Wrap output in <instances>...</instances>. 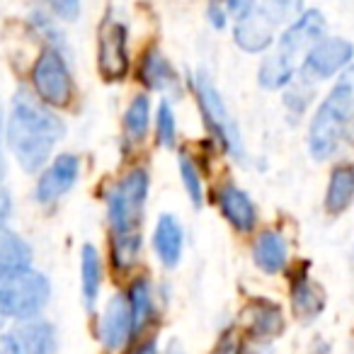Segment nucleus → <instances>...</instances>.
<instances>
[{"instance_id": "nucleus-1", "label": "nucleus", "mask_w": 354, "mask_h": 354, "mask_svg": "<svg viewBox=\"0 0 354 354\" xmlns=\"http://www.w3.org/2000/svg\"><path fill=\"white\" fill-rule=\"evenodd\" d=\"M66 127L49 104L37 95L20 90L12 102V114L8 122V141L22 170L37 172L46 160L56 143L64 138Z\"/></svg>"}, {"instance_id": "nucleus-2", "label": "nucleus", "mask_w": 354, "mask_h": 354, "mask_svg": "<svg viewBox=\"0 0 354 354\" xmlns=\"http://www.w3.org/2000/svg\"><path fill=\"white\" fill-rule=\"evenodd\" d=\"M148 194V172L143 167L127 175L109 189L107 216L112 226V260L117 270H129L141 255V223Z\"/></svg>"}, {"instance_id": "nucleus-3", "label": "nucleus", "mask_w": 354, "mask_h": 354, "mask_svg": "<svg viewBox=\"0 0 354 354\" xmlns=\"http://www.w3.org/2000/svg\"><path fill=\"white\" fill-rule=\"evenodd\" d=\"M354 117V85L349 80L337 83L320 102L308 129V151L315 160H325L337 151L349 122Z\"/></svg>"}, {"instance_id": "nucleus-4", "label": "nucleus", "mask_w": 354, "mask_h": 354, "mask_svg": "<svg viewBox=\"0 0 354 354\" xmlns=\"http://www.w3.org/2000/svg\"><path fill=\"white\" fill-rule=\"evenodd\" d=\"M49 279L30 267H0V318L30 320L46 306Z\"/></svg>"}, {"instance_id": "nucleus-5", "label": "nucleus", "mask_w": 354, "mask_h": 354, "mask_svg": "<svg viewBox=\"0 0 354 354\" xmlns=\"http://www.w3.org/2000/svg\"><path fill=\"white\" fill-rule=\"evenodd\" d=\"M32 85L37 97L49 107H66L73 100V78L59 49L49 46L41 51L32 68Z\"/></svg>"}, {"instance_id": "nucleus-6", "label": "nucleus", "mask_w": 354, "mask_h": 354, "mask_svg": "<svg viewBox=\"0 0 354 354\" xmlns=\"http://www.w3.org/2000/svg\"><path fill=\"white\" fill-rule=\"evenodd\" d=\"M194 90H197L199 107H202V114H204V119H207L209 131L218 138V143H221L231 156H236L238 160H241L243 158L241 133H238L236 122H233L231 114H228L218 90L214 88V83L207 78L204 71H199V73L194 75Z\"/></svg>"}, {"instance_id": "nucleus-7", "label": "nucleus", "mask_w": 354, "mask_h": 354, "mask_svg": "<svg viewBox=\"0 0 354 354\" xmlns=\"http://www.w3.org/2000/svg\"><path fill=\"white\" fill-rule=\"evenodd\" d=\"M354 59V46L352 41L339 39H320L308 54L304 56V66H301V75L313 83L328 80L333 75H337L339 71H344Z\"/></svg>"}, {"instance_id": "nucleus-8", "label": "nucleus", "mask_w": 354, "mask_h": 354, "mask_svg": "<svg viewBox=\"0 0 354 354\" xmlns=\"http://www.w3.org/2000/svg\"><path fill=\"white\" fill-rule=\"evenodd\" d=\"M97 66L100 73L109 83H119L129 73V54H127V25L117 20H107L100 27L97 41Z\"/></svg>"}, {"instance_id": "nucleus-9", "label": "nucleus", "mask_w": 354, "mask_h": 354, "mask_svg": "<svg viewBox=\"0 0 354 354\" xmlns=\"http://www.w3.org/2000/svg\"><path fill=\"white\" fill-rule=\"evenodd\" d=\"M325 35V17L320 10H306L286 27V32L279 39V51L284 59L294 61L299 66V59L306 56Z\"/></svg>"}, {"instance_id": "nucleus-10", "label": "nucleus", "mask_w": 354, "mask_h": 354, "mask_svg": "<svg viewBox=\"0 0 354 354\" xmlns=\"http://www.w3.org/2000/svg\"><path fill=\"white\" fill-rule=\"evenodd\" d=\"M80 172V160L71 153L59 156L44 172H41L39 183H37V202L51 204L61 199L71 187L75 185Z\"/></svg>"}, {"instance_id": "nucleus-11", "label": "nucleus", "mask_w": 354, "mask_h": 354, "mask_svg": "<svg viewBox=\"0 0 354 354\" xmlns=\"http://www.w3.org/2000/svg\"><path fill=\"white\" fill-rule=\"evenodd\" d=\"M10 354H56V333L46 320H22L8 333Z\"/></svg>"}, {"instance_id": "nucleus-12", "label": "nucleus", "mask_w": 354, "mask_h": 354, "mask_svg": "<svg viewBox=\"0 0 354 354\" xmlns=\"http://www.w3.org/2000/svg\"><path fill=\"white\" fill-rule=\"evenodd\" d=\"M131 335H133V320H131L129 301L124 296H114V299H109L107 310L102 315V323H100L102 344L109 352H117V349H122L131 339Z\"/></svg>"}, {"instance_id": "nucleus-13", "label": "nucleus", "mask_w": 354, "mask_h": 354, "mask_svg": "<svg viewBox=\"0 0 354 354\" xmlns=\"http://www.w3.org/2000/svg\"><path fill=\"white\" fill-rule=\"evenodd\" d=\"M233 39L248 54H260L274 44V25L260 10H252L238 17L236 27H233Z\"/></svg>"}, {"instance_id": "nucleus-14", "label": "nucleus", "mask_w": 354, "mask_h": 354, "mask_svg": "<svg viewBox=\"0 0 354 354\" xmlns=\"http://www.w3.org/2000/svg\"><path fill=\"white\" fill-rule=\"evenodd\" d=\"M218 207H221V214L228 223H231L236 231L241 233H250L257 223V209L252 204V199L243 192L236 185H226L218 192Z\"/></svg>"}, {"instance_id": "nucleus-15", "label": "nucleus", "mask_w": 354, "mask_h": 354, "mask_svg": "<svg viewBox=\"0 0 354 354\" xmlns=\"http://www.w3.org/2000/svg\"><path fill=\"white\" fill-rule=\"evenodd\" d=\"M183 245H185V233L180 221L172 214H162L156 223V233H153V248H156V255L160 260V265L167 267V270L177 267V262L183 257Z\"/></svg>"}, {"instance_id": "nucleus-16", "label": "nucleus", "mask_w": 354, "mask_h": 354, "mask_svg": "<svg viewBox=\"0 0 354 354\" xmlns=\"http://www.w3.org/2000/svg\"><path fill=\"white\" fill-rule=\"evenodd\" d=\"M243 318H245L248 333L257 339L274 337V335H281V330H284L281 308L267 299L250 301V304L245 306V310H243Z\"/></svg>"}, {"instance_id": "nucleus-17", "label": "nucleus", "mask_w": 354, "mask_h": 354, "mask_svg": "<svg viewBox=\"0 0 354 354\" xmlns=\"http://www.w3.org/2000/svg\"><path fill=\"white\" fill-rule=\"evenodd\" d=\"M252 257H255V265L260 267L267 274H277L286 267L289 260V248L286 241L281 238V233L277 231H265L257 236L255 245H252Z\"/></svg>"}, {"instance_id": "nucleus-18", "label": "nucleus", "mask_w": 354, "mask_h": 354, "mask_svg": "<svg viewBox=\"0 0 354 354\" xmlns=\"http://www.w3.org/2000/svg\"><path fill=\"white\" fill-rule=\"evenodd\" d=\"M291 304H294V313L301 320H313L320 315L325 306V294L315 281H310L308 274H299L291 286Z\"/></svg>"}, {"instance_id": "nucleus-19", "label": "nucleus", "mask_w": 354, "mask_h": 354, "mask_svg": "<svg viewBox=\"0 0 354 354\" xmlns=\"http://www.w3.org/2000/svg\"><path fill=\"white\" fill-rule=\"evenodd\" d=\"M141 83H146L151 90H172L177 88V73L170 66V61L158 49H148L141 59Z\"/></svg>"}, {"instance_id": "nucleus-20", "label": "nucleus", "mask_w": 354, "mask_h": 354, "mask_svg": "<svg viewBox=\"0 0 354 354\" xmlns=\"http://www.w3.org/2000/svg\"><path fill=\"white\" fill-rule=\"evenodd\" d=\"M354 202V167L339 165L330 175L328 194H325V209L328 214L337 216Z\"/></svg>"}, {"instance_id": "nucleus-21", "label": "nucleus", "mask_w": 354, "mask_h": 354, "mask_svg": "<svg viewBox=\"0 0 354 354\" xmlns=\"http://www.w3.org/2000/svg\"><path fill=\"white\" fill-rule=\"evenodd\" d=\"M80 281H83V301L88 310L95 308V301L100 296L102 286V260L95 245H85L80 255Z\"/></svg>"}, {"instance_id": "nucleus-22", "label": "nucleus", "mask_w": 354, "mask_h": 354, "mask_svg": "<svg viewBox=\"0 0 354 354\" xmlns=\"http://www.w3.org/2000/svg\"><path fill=\"white\" fill-rule=\"evenodd\" d=\"M299 66L294 61L284 59L281 54H274L270 59L262 61L260 71H257V80L265 90H279V88H286V85L294 80V73Z\"/></svg>"}, {"instance_id": "nucleus-23", "label": "nucleus", "mask_w": 354, "mask_h": 354, "mask_svg": "<svg viewBox=\"0 0 354 354\" xmlns=\"http://www.w3.org/2000/svg\"><path fill=\"white\" fill-rule=\"evenodd\" d=\"M129 308H131V320H133V335L141 333L148 323H151L153 313V296H151V284L148 279H136L129 289Z\"/></svg>"}, {"instance_id": "nucleus-24", "label": "nucleus", "mask_w": 354, "mask_h": 354, "mask_svg": "<svg viewBox=\"0 0 354 354\" xmlns=\"http://www.w3.org/2000/svg\"><path fill=\"white\" fill-rule=\"evenodd\" d=\"M32 248L0 223V267H30Z\"/></svg>"}, {"instance_id": "nucleus-25", "label": "nucleus", "mask_w": 354, "mask_h": 354, "mask_svg": "<svg viewBox=\"0 0 354 354\" xmlns=\"http://www.w3.org/2000/svg\"><path fill=\"white\" fill-rule=\"evenodd\" d=\"M148 119H151V102L146 95H138L131 100L127 114H124V129L133 143H141L148 131Z\"/></svg>"}, {"instance_id": "nucleus-26", "label": "nucleus", "mask_w": 354, "mask_h": 354, "mask_svg": "<svg viewBox=\"0 0 354 354\" xmlns=\"http://www.w3.org/2000/svg\"><path fill=\"white\" fill-rule=\"evenodd\" d=\"M267 20L274 27L294 22L299 12L304 10V0H262V6L257 8Z\"/></svg>"}, {"instance_id": "nucleus-27", "label": "nucleus", "mask_w": 354, "mask_h": 354, "mask_svg": "<svg viewBox=\"0 0 354 354\" xmlns=\"http://www.w3.org/2000/svg\"><path fill=\"white\" fill-rule=\"evenodd\" d=\"M286 95H284V104L291 109L294 114H304V109L310 104V100H313V88L315 83L308 78H304V75L299 73V83H294L291 80L289 85H286Z\"/></svg>"}, {"instance_id": "nucleus-28", "label": "nucleus", "mask_w": 354, "mask_h": 354, "mask_svg": "<svg viewBox=\"0 0 354 354\" xmlns=\"http://www.w3.org/2000/svg\"><path fill=\"white\" fill-rule=\"evenodd\" d=\"M180 177H183V185H185V189H187L192 204L199 209V207H202V202H204L202 175H199V167L194 165L189 156H180Z\"/></svg>"}, {"instance_id": "nucleus-29", "label": "nucleus", "mask_w": 354, "mask_h": 354, "mask_svg": "<svg viewBox=\"0 0 354 354\" xmlns=\"http://www.w3.org/2000/svg\"><path fill=\"white\" fill-rule=\"evenodd\" d=\"M175 136H177L175 112H172L170 102L162 100L160 107H158V143L162 148H172L175 146Z\"/></svg>"}, {"instance_id": "nucleus-30", "label": "nucleus", "mask_w": 354, "mask_h": 354, "mask_svg": "<svg viewBox=\"0 0 354 354\" xmlns=\"http://www.w3.org/2000/svg\"><path fill=\"white\" fill-rule=\"evenodd\" d=\"M51 10L66 22H73L78 20L80 15V0H49Z\"/></svg>"}, {"instance_id": "nucleus-31", "label": "nucleus", "mask_w": 354, "mask_h": 354, "mask_svg": "<svg viewBox=\"0 0 354 354\" xmlns=\"http://www.w3.org/2000/svg\"><path fill=\"white\" fill-rule=\"evenodd\" d=\"M212 354H241V344H238L236 335H233V333L223 335L221 342L216 344V349H214Z\"/></svg>"}, {"instance_id": "nucleus-32", "label": "nucleus", "mask_w": 354, "mask_h": 354, "mask_svg": "<svg viewBox=\"0 0 354 354\" xmlns=\"http://www.w3.org/2000/svg\"><path fill=\"white\" fill-rule=\"evenodd\" d=\"M207 17H209V22H212L214 30H223V27H226V12L221 10L218 3H212V6H209Z\"/></svg>"}, {"instance_id": "nucleus-33", "label": "nucleus", "mask_w": 354, "mask_h": 354, "mask_svg": "<svg viewBox=\"0 0 354 354\" xmlns=\"http://www.w3.org/2000/svg\"><path fill=\"white\" fill-rule=\"evenodd\" d=\"M255 3L257 0H228V10H231L236 17H243V15H248V12L255 10Z\"/></svg>"}, {"instance_id": "nucleus-34", "label": "nucleus", "mask_w": 354, "mask_h": 354, "mask_svg": "<svg viewBox=\"0 0 354 354\" xmlns=\"http://www.w3.org/2000/svg\"><path fill=\"white\" fill-rule=\"evenodd\" d=\"M10 212H12L10 194H8V189L0 185V223H6V218L10 216Z\"/></svg>"}, {"instance_id": "nucleus-35", "label": "nucleus", "mask_w": 354, "mask_h": 354, "mask_svg": "<svg viewBox=\"0 0 354 354\" xmlns=\"http://www.w3.org/2000/svg\"><path fill=\"white\" fill-rule=\"evenodd\" d=\"M241 354H274V352H272L270 344H265V342H252V344H248V347H243Z\"/></svg>"}, {"instance_id": "nucleus-36", "label": "nucleus", "mask_w": 354, "mask_h": 354, "mask_svg": "<svg viewBox=\"0 0 354 354\" xmlns=\"http://www.w3.org/2000/svg\"><path fill=\"white\" fill-rule=\"evenodd\" d=\"M0 354H10V349H8V335H0Z\"/></svg>"}, {"instance_id": "nucleus-37", "label": "nucleus", "mask_w": 354, "mask_h": 354, "mask_svg": "<svg viewBox=\"0 0 354 354\" xmlns=\"http://www.w3.org/2000/svg\"><path fill=\"white\" fill-rule=\"evenodd\" d=\"M133 354H158V349H156V344H146V347H141L138 352H133Z\"/></svg>"}, {"instance_id": "nucleus-38", "label": "nucleus", "mask_w": 354, "mask_h": 354, "mask_svg": "<svg viewBox=\"0 0 354 354\" xmlns=\"http://www.w3.org/2000/svg\"><path fill=\"white\" fill-rule=\"evenodd\" d=\"M0 138H3V104H0Z\"/></svg>"}]
</instances>
